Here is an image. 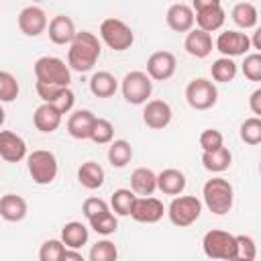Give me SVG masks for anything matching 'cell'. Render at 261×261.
Returning a JSON list of instances; mask_svg holds the SVG:
<instances>
[{
  "label": "cell",
  "mask_w": 261,
  "mask_h": 261,
  "mask_svg": "<svg viewBox=\"0 0 261 261\" xmlns=\"http://www.w3.org/2000/svg\"><path fill=\"white\" fill-rule=\"evenodd\" d=\"M163 214H165V208H163L161 200H157L153 196H145V198L137 196L128 216L143 224H155L163 218Z\"/></svg>",
  "instance_id": "obj_12"
},
{
  "label": "cell",
  "mask_w": 261,
  "mask_h": 261,
  "mask_svg": "<svg viewBox=\"0 0 261 261\" xmlns=\"http://www.w3.org/2000/svg\"><path fill=\"white\" fill-rule=\"evenodd\" d=\"M18 29L27 37H39L47 29V14L41 6H24L18 12Z\"/></svg>",
  "instance_id": "obj_14"
},
{
  "label": "cell",
  "mask_w": 261,
  "mask_h": 261,
  "mask_svg": "<svg viewBox=\"0 0 261 261\" xmlns=\"http://www.w3.org/2000/svg\"><path fill=\"white\" fill-rule=\"evenodd\" d=\"M198 143L202 147V153H208V151H216V149L224 147V137L218 128H204L200 133Z\"/></svg>",
  "instance_id": "obj_40"
},
{
  "label": "cell",
  "mask_w": 261,
  "mask_h": 261,
  "mask_svg": "<svg viewBox=\"0 0 261 261\" xmlns=\"http://www.w3.org/2000/svg\"><path fill=\"white\" fill-rule=\"evenodd\" d=\"M59 114H67L73 110V104H75V94L69 90V88H59L57 94L53 96V100L49 102Z\"/></svg>",
  "instance_id": "obj_41"
},
{
  "label": "cell",
  "mask_w": 261,
  "mask_h": 261,
  "mask_svg": "<svg viewBox=\"0 0 261 261\" xmlns=\"http://www.w3.org/2000/svg\"><path fill=\"white\" fill-rule=\"evenodd\" d=\"M241 71L249 82H261V53H247Z\"/></svg>",
  "instance_id": "obj_38"
},
{
  "label": "cell",
  "mask_w": 261,
  "mask_h": 261,
  "mask_svg": "<svg viewBox=\"0 0 261 261\" xmlns=\"http://www.w3.org/2000/svg\"><path fill=\"white\" fill-rule=\"evenodd\" d=\"M230 18H232V22H234L241 31L255 29V27H257V20H259L257 8H255V4H251V2H237V4L232 6V10H230Z\"/></svg>",
  "instance_id": "obj_28"
},
{
  "label": "cell",
  "mask_w": 261,
  "mask_h": 261,
  "mask_svg": "<svg viewBox=\"0 0 261 261\" xmlns=\"http://www.w3.org/2000/svg\"><path fill=\"white\" fill-rule=\"evenodd\" d=\"M135 194L128 190V188H118L112 192V198H110V206L114 210V214L118 216H128L130 214V208L135 204Z\"/></svg>",
  "instance_id": "obj_33"
},
{
  "label": "cell",
  "mask_w": 261,
  "mask_h": 261,
  "mask_svg": "<svg viewBox=\"0 0 261 261\" xmlns=\"http://www.w3.org/2000/svg\"><path fill=\"white\" fill-rule=\"evenodd\" d=\"M106 157H108V163H110L112 167H118V169H120V167H126V165L130 163V159H133V147H130L128 141L116 139V141L110 143Z\"/></svg>",
  "instance_id": "obj_30"
},
{
  "label": "cell",
  "mask_w": 261,
  "mask_h": 261,
  "mask_svg": "<svg viewBox=\"0 0 261 261\" xmlns=\"http://www.w3.org/2000/svg\"><path fill=\"white\" fill-rule=\"evenodd\" d=\"M216 51H220L222 57H239L247 55L251 51V37L243 31H222L214 43Z\"/></svg>",
  "instance_id": "obj_11"
},
{
  "label": "cell",
  "mask_w": 261,
  "mask_h": 261,
  "mask_svg": "<svg viewBox=\"0 0 261 261\" xmlns=\"http://www.w3.org/2000/svg\"><path fill=\"white\" fill-rule=\"evenodd\" d=\"M237 71H239L237 63H234L232 59H228V57H218V59L210 65V75H212V80H214V82H220V84L232 82V80L237 77Z\"/></svg>",
  "instance_id": "obj_31"
},
{
  "label": "cell",
  "mask_w": 261,
  "mask_h": 261,
  "mask_svg": "<svg viewBox=\"0 0 261 261\" xmlns=\"http://www.w3.org/2000/svg\"><path fill=\"white\" fill-rule=\"evenodd\" d=\"M175 67H177V59L171 51H155L147 59V71L145 73L149 75L151 82L153 80L165 82L175 73Z\"/></svg>",
  "instance_id": "obj_13"
},
{
  "label": "cell",
  "mask_w": 261,
  "mask_h": 261,
  "mask_svg": "<svg viewBox=\"0 0 261 261\" xmlns=\"http://www.w3.org/2000/svg\"><path fill=\"white\" fill-rule=\"evenodd\" d=\"M4 120H6V112H4V108H2V104H0V126L4 124Z\"/></svg>",
  "instance_id": "obj_46"
},
{
  "label": "cell",
  "mask_w": 261,
  "mask_h": 261,
  "mask_svg": "<svg viewBox=\"0 0 261 261\" xmlns=\"http://www.w3.org/2000/svg\"><path fill=\"white\" fill-rule=\"evenodd\" d=\"M234 237H237V257L253 259L255 261V255H257L255 239L249 237V234H234Z\"/></svg>",
  "instance_id": "obj_43"
},
{
  "label": "cell",
  "mask_w": 261,
  "mask_h": 261,
  "mask_svg": "<svg viewBox=\"0 0 261 261\" xmlns=\"http://www.w3.org/2000/svg\"><path fill=\"white\" fill-rule=\"evenodd\" d=\"M249 108H251V112L257 118L261 116V88H257V90L251 92V96H249Z\"/></svg>",
  "instance_id": "obj_44"
},
{
  "label": "cell",
  "mask_w": 261,
  "mask_h": 261,
  "mask_svg": "<svg viewBox=\"0 0 261 261\" xmlns=\"http://www.w3.org/2000/svg\"><path fill=\"white\" fill-rule=\"evenodd\" d=\"M100 55H102V45H100L98 37L90 31H80V33H75L73 41L69 43L67 67L71 71L86 73V71L94 69Z\"/></svg>",
  "instance_id": "obj_1"
},
{
  "label": "cell",
  "mask_w": 261,
  "mask_h": 261,
  "mask_svg": "<svg viewBox=\"0 0 261 261\" xmlns=\"http://www.w3.org/2000/svg\"><path fill=\"white\" fill-rule=\"evenodd\" d=\"M232 163V153L226 149V147H220L216 151H208V153H202V165L206 171H212V173H222L230 167Z\"/></svg>",
  "instance_id": "obj_29"
},
{
  "label": "cell",
  "mask_w": 261,
  "mask_h": 261,
  "mask_svg": "<svg viewBox=\"0 0 261 261\" xmlns=\"http://www.w3.org/2000/svg\"><path fill=\"white\" fill-rule=\"evenodd\" d=\"M61 261H86V259H84V255H82L80 251L65 249V253H63V259H61Z\"/></svg>",
  "instance_id": "obj_45"
},
{
  "label": "cell",
  "mask_w": 261,
  "mask_h": 261,
  "mask_svg": "<svg viewBox=\"0 0 261 261\" xmlns=\"http://www.w3.org/2000/svg\"><path fill=\"white\" fill-rule=\"evenodd\" d=\"M202 214V202L196 196H175L167 206V216L171 224L186 228L192 226Z\"/></svg>",
  "instance_id": "obj_9"
},
{
  "label": "cell",
  "mask_w": 261,
  "mask_h": 261,
  "mask_svg": "<svg viewBox=\"0 0 261 261\" xmlns=\"http://www.w3.org/2000/svg\"><path fill=\"white\" fill-rule=\"evenodd\" d=\"M88 222H90V228H92L96 234H102V237L114 234L116 228H118V218H116V214H112L110 210L104 212V214H100V216H96V218H92V220H88Z\"/></svg>",
  "instance_id": "obj_36"
},
{
  "label": "cell",
  "mask_w": 261,
  "mask_h": 261,
  "mask_svg": "<svg viewBox=\"0 0 261 261\" xmlns=\"http://www.w3.org/2000/svg\"><path fill=\"white\" fill-rule=\"evenodd\" d=\"M29 212L27 200L18 194H4L0 198V216L6 222H20Z\"/></svg>",
  "instance_id": "obj_22"
},
{
  "label": "cell",
  "mask_w": 261,
  "mask_h": 261,
  "mask_svg": "<svg viewBox=\"0 0 261 261\" xmlns=\"http://www.w3.org/2000/svg\"><path fill=\"white\" fill-rule=\"evenodd\" d=\"M75 24L69 16L65 14H57L49 20V39L55 45H69L75 37Z\"/></svg>",
  "instance_id": "obj_19"
},
{
  "label": "cell",
  "mask_w": 261,
  "mask_h": 261,
  "mask_svg": "<svg viewBox=\"0 0 261 261\" xmlns=\"http://www.w3.org/2000/svg\"><path fill=\"white\" fill-rule=\"evenodd\" d=\"M232 261H253V259H243V257H234Z\"/></svg>",
  "instance_id": "obj_47"
},
{
  "label": "cell",
  "mask_w": 261,
  "mask_h": 261,
  "mask_svg": "<svg viewBox=\"0 0 261 261\" xmlns=\"http://www.w3.org/2000/svg\"><path fill=\"white\" fill-rule=\"evenodd\" d=\"M108 210H110V208H108L106 200H102V198H98V196H90V198H86L84 204H82V212H84V216H86L88 220H92V218H96V216H100V214H104V212H108Z\"/></svg>",
  "instance_id": "obj_42"
},
{
  "label": "cell",
  "mask_w": 261,
  "mask_h": 261,
  "mask_svg": "<svg viewBox=\"0 0 261 261\" xmlns=\"http://www.w3.org/2000/svg\"><path fill=\"white\" fill-rule=\"evenodd\" d=\"M104 169L100 163L96 161H86L77 167V181L86 188V190H98L102 184H104Z\"/></svg>",
  "instance_id": "obj_27"
},
{
  "label": "cell",
  "mask_w": 261,
  "mask_h": 261,
  "mask_svg": "<svg viewBox=\"0 0 261 261\" xmlns=\"http://www.w3.org/2000/svg\"><path fill=\"white\" fill-rule=\"evenodd\" d=\"M65 253V245L59 239H49L39 249V261H61Z\"/></svg>",
  "instance_id": "obj_39"
},
{
  "label": "cell",
  "mask_w": 261,
  "mask_h": 261,
  "mask_svg": "<svg viewBox=\"0 0 261 261\" xmlns=\"http://www.w3.org/2000/svg\"><path fill=\"white\" fill-rule=\"evenodd\" d=\"M33 69H35V77L39 84L57 86V88H69L71 84V69L59 57H53V55L39 57Z\"/></svg>",
  "instance_id": "obj_3"
},
{
  "label": "cell",
  "mask_w": 261,
  "mask_h": 261,
  "mask_svg": "<svg viewBox=\"0 0 261 261\" xmlns=\"http://www.w3.org/2000/svg\"><path fill=\"white\" fill-rule=\"evenodd\" d=\"M100 39L112 51H126L135 43V33L124 20L110 16V18H104L100 24Z\"/></svg>",
  "instance_id": "obj_7"
},
{
  "label": "cell",
  "mask_w": 261,
  "mask_h": 261,
  "mask_svg": "<svg viewBox=\"0 0 261 261\" xmlns=\"http://www.w3.org/2000/svg\"><path fill=\"white\" fill-rule=\"evenodd\" d=\"M90 141H94L96 145H110L114 141V126L108 118H100L96 116L92 130H90Z\"/></svg>",
  "instance_id": "obj_32"
},
{
  "label": "cell",
  "mask_w": 261,
  "mask_h": 261,
  "mask_svg": "<svg viewBox=\"0 0 261 261\" xmlns=\"http://www.w3.org/2000/svg\"><path fill=\"white\" fill-rule=\"evenodd\" d=\"M18 82L10 71L0 69V102H14L18 98Z\"/></svg>",
  "instance_id": "obj_37"
},
{
  "label": "cell",
  "mask_w": 261,
  "mask_h": 261,
  "mask_svg": "<svg viewBox=\"0 0 261 261\" xmlns=\"http://www.w3.org/2000/svg\"><path fill=\"white\" fill-rule=\"evenodd\" d=\"M186 102L194 110H208L218 102V88L212 80L194 77L186 86Z\"/></svg>",
  "instance_id": "obj_10"
},
{
  "label": "cell",
  "mask_w": 261,
  "mask_h": 261,
  "mask_svg": "<svg viewBox=\"0 0 261 261\" xmlns=\"http://www.w3.org/2000/svg\"><path fill=\"white\" fill-rule=\"evenodd\" d=\"M90 239V230L84 222H77V220H71V222H65L63 228H61V243L65 245V249H82Z\"/></svg>",
  "instance_id": "obj_24"
},
{
  "label": "cell",
  "mask_w": 261,
  "mask_h": 261,
  "mask_svg": "<svg viewBox=\"0 0 261 261\" xmlns=\"http://www.w3.org/2000/svg\"><path fill=\"white\" fill-rule=\"evenodd\" d=\"M165 22L175 33H190L194 29V10H192V6L190 4H184V2L171 4L167 8Z\"/></svg>",
  "instance_id": "obj_17"
},
{
  "label": "cell",
  "mask_w": 261,
  "mask_h": 261,
  "mask_svg": "<svg viewBox=\"0 0 261 261\" xmlns=\"http://www.w3.org/2000/svg\"><path fill=\"white\" fill-rule=\"evenodd\" d=\"M96 116L92 110H73L67 118V133L69 137L77 139V141H84V139H90V130H92V124H94Z\"/></svg>",
  "instance_id": "obj_21"
},
{
  "label": "cell",
  "mask_w": 261,
  "mask_h": 261,
  "mask_svg": "<svg viewBox=\"0 0 261 261\" xmlns=\"http://www.w3.org/2000/svg\"><path fill=\"white\" fill-rule=\"evenodd\" d=\"M192 10H194V24H198V29L208 35L218 31L226 20V12L220 0H194Z\"/></svg>",
  "instance_id": "obj_6"
},
{
  "label": "cell",
  "mask_w": 261,
  "mask_h": 261,
  "mask_svg": "<svg viewBox=\"0 0 261 261\" xmlns=\"http://www.w3.org/2000/svg\"><path fill=\"white\" fill-rule=\"evenodd\" d=\"M135 196H153V192L157 190V173L149 167H137L130 173V188H128Z\"/></svg>",
  "instance_id": "obj_20"
},
{
  "label": "cell",
  "mask_w": 261,
  "mask_h": 261,
  "mask_svg": "<svg viewBox=\"0 0 261 261\" xmlns=\"http://www.w3.org/2000/svg\"><path fill=\"white\" fill-rule=\"evenodd\" d=\"M239 135H241V141L255 147L261 143V118L257 116H251V118H245L241 122V128H239Z\"/></svg>",
  "instance_id": "obj_34"
},
{
  "label": "cell",
  "mask_w": 261,
  "mask_h": 261,
  "mask_svg": "<svg viewBox=\"0 0 261 261\" xmlns=\"http://www.w3.org/2000/svg\"><path fill=\"white\" fill-rule=\"evenodd\" d=\"M27 167H29V173H31L33 181L39 184V186L53 184L55 177H57V171H59L57 157L51 151H45V149H37L33 153H29L27 155Z\"/></svg>",
  "instance_id": "obj_5"
},
{
  "label": "cell",
  "mask_w": 261,
  "mask_h": 261,
  "mask_svg": "<svg viewBox=\"0 0 261 261\" xmlns=\"http://www.w3.org/2000/svg\"><path fill=\"white\" fill-rule=\"evenodd\" d=\"M171 106L165 102V100H149L145 102V108H143V122L153 128V130H159V128H165L169 122H171Z\"/></svg>",
  "instance_id": "obj_16"
},
{
  "label": "cell",
  "mask_w": 261,
  "mask_h": 261,
  "mask_svg": "<svg viewBox=\"0 0 261 261\" xmlns=\"http://www.w3.org/2000/svg\"><path fill=\"white\" fill-rule=\"evenodd\" d=\"M202 251L208 259L232 261L237 257V237L226 230L212 228L202 239Z\"/></svg>",
  "instance_id": "obj_4"
},
{
  "label": "cell",
  "mask_w": 261,
  "mask_h": 261,
  "mask_svg": "<svg viewBox=\"0 0 261 261\" xmlns=\"http://www.w3.org/2000/svg\"><path fill=\"white\" fill-rule=\"evenodd\" d=\"M118 90V80L110 71H94L90 77V92L96 98H110Z\"/></svg>",
  "instance_id": "obj_26"
},
{
  "label": "cell",
  "mask_w": 261,
  "mask_h": 261,
  "mask_svg": "<svg viewBox=\"0 0 261 261\" xmlns=\"http://www.w3.org/2000/svg\"><path fill=\"white\" fill-rule=\"evenodd\" d=\"M27 143L14 130H0V159L8 163H18L27 159Z\"/></svg>",
  "instance_id": "obj_15"
},
{
  "label": "cell",
  "mask_w": 261,
  "mask_h": 261,
  "mask_svg": "<svg viewBox=\"0 0 261 261\" xmlns=\"http://www.w3.org/2000/svg\"><path fill=\"white\" fill-rule=\"evenodd\" d=\"M120 92L128 104L141 106V104L149 102V98L153 94V82L149 80V75L145 71H128L120 82Z\"/></svg>",
  "instance_id": "obj_8"
},
{
  "label": "cell",
  "mask_w": 261,
  "mask_h": 261,
  "mask_svg": "<svg viewBox=\"0 0 261 261\" xmlns=\"http://www.w3.org/2000/svg\"><path fill=\"white\" fill-rule=\"evenodd\" d=\"M186 175L184 171L175 169V167H169V169H163L161 173H157V190L167 194V196H179L184 190H186Z\"/></svg>",
  "instance_id": "obj_23"
},
{
  "label": "cell",
  "mask_w": 261,
  "mask_h": 261,
  "mask_svg": "<svg viewBox=\"0 0 261 261\" xmlns=\"http://www.w3.org/2000/svg\"><path fill=\"white\" fill-rule=\"evenodd\" d=\"M212 35L200 31V29H192L190 33H186V39H184V49L188 55L196 57V59H204L212 53Z\"/></svg>",
  "instance_id": "obj_18"
},
{
  "label": "cell",
  "mask_w": 261,
  "mask_h": 261,
  "mask_svg": "<svg viewBox=\"0 0 261 261\" xmlns=\"http://www.w3.org/2000/svg\"><path fill=\"white\" fill-rule=\"evenodd\" d=\"M202 198H204V204L206 208L212 212V214H228L232 204H234V190H232V184L224 177H212L204 184L202 188Z\"/></svg>",
  "instance_id": "obj_2"
},
{
  "label": "cell",
  "mask_w": 261,
  "mask_h": 261,
  "mask_svg": "<svg viewBox=\"0 0 261 261\" xmlns=\"http://www.w3.org/2000/svg\"><path fill=\"white\" fill-rule=\"evenodd\" d=\"M61 118H63V114H59L51 104H41L35 108L33 124L41 133H55L61 124Z\"/></svg>",
  "instance_id": "obj_25"
},
{
  "label": "cell",
  "mask_w": 261,
  "mask_h": 261,
  "mask_svg": "<svg viewBox=\"0 0 261 261\" xmlns=\"http://www.w3.org/2000/svg\"><path fill=\"white\" fill-rule=\"evenodd\" d=\"M90 261H116L118 259V249L112 241L108 239H102V241H96L90 249Z\"/></svg>",
  "instance_id": "obj_35"
}]
</instances>
